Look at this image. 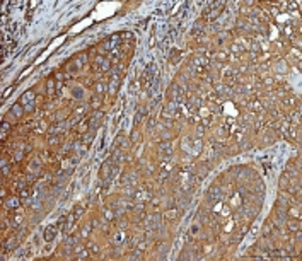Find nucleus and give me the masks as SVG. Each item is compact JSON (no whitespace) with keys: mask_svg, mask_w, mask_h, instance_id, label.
Instances as JSON below:
<instances>
[{"mask_svg":"<svg viewBox=\"0 0 302 261\" xmlns=\"http://www.w3.org/2000/svg\"><path fill=\"white\" fill-rule=\"evenodd\" d=\"M145 227L152 231V229H159L161 227V215L159 213H152L145 219Z\"/></svg>","mask_w":302,"mask_h":261,"instance_id":"1","label":"nucleus"},{"mask_svg":"<svg viewBox=\"0 0 302 261\" xmlns=\"http://www.w3.org/2000/svg\"><path fill=\"white\" fill-rule=\"evenodd\" d=\"M220 198H222V190L220 188H219V186H210L208 191H207V201L215 203V201H219Z\"/></svg>","mask_w":302,"mask_h":261,"instance_id":"2","label":"nucleus"},{"mask_svg":"<svg viewBox=\"0 0 302 261\" xmlns=\"http://www.w3.org/2000/svg\"><path fill=\"white\" fill-rule=\"evenodd\" d=\"M101 120H102V113H94L91 118H89V128L92 131H96L97 126L101 125Z\"/></svg>","mask_w":302,"mask_h":261,"instance_id":"3","label":"nucleus"},{"mask_svg":"<svg viewBox=\"0 0 302 261\" xmlns=\"http://www.w3.org/2000/svg\"><path fill=\"white\" fill-rule=\"evenodd\" d=\"M56 232H58V227H56V225H48V227L44 229V241L51 242L55 237H56Z\"/></svg>","mask_w":302,"mask_h":261,"instance_id":"4","label":"nucleus"},{"mask_svg":"<svg viewBox=\"0 0 302 261\" xmlns=\"http://www.w3.org/2000/svg\"><path fill=\"white\" fill-rule=\"evenodd\" d=\"M176 111H178V108H176V102H169V104L164 108L162 114H164V118H174V116H176Z\"/></svg>","mask_w":302,"mask_h":261,"instance_id":"5","label":"nucleus"},{"mask_svg":"<svg viewBox=\"0 0 302 261\" xmlns=\"http://www.w3.org/2000/svg\"><path fill=\"white\" fill-rule=\"evenodd\" d=\"M207 65H208V60L203 55H196L191 58V67H207Z\"/></svg>","mask_w":302,"mask_h":261,"instance_id":"6","label":"nucleus"},{"mask_svg":"<svg viewBox=\"0 0 302 261\" xmlns=\"http://www.w3.org/2000/svg\"><path fill=\"white\" fill-rule=\"evenodd\" d=\"M121 183H123L126 188H133V186L137 184V178H135V174H125V176L121 178Z\"/></svg>","mask_w":302,"mask_h":261,"instance_id":"7","label":"nucleus"},{"mask_svg":"<svg viewBox=\"0 0 302 261\" xmlns=\"http://www.w3.org/2000/svg\"><path fill=\"white\" fill-rule=\"evenodd\" d=\"M203 29H205V24H203V20H201V19H198L196 22H195V26H193L191 34L195 36V38H198L201 32H203Z\"/></svg>","mask_w":302,"mask_h":261,"instance_id":"8","label":"nucleus"},{"mask_svg":"<svg viewBox=\"0 0 302 261\" xmlns=\"http://www.w3.org/2000/svg\"><path fill=\"white\" fill-rule=\"evenodd\" d=\"M159 154H161V155H164V154L171 155L172 154V143L171 142H161V145H159Z\"/></svg>","mask_w":302,"mask_h":261,"instance_id":"9","label":"nucleus"},{"mask_svg":"<svg viewBox=\"0 0 302 261\" xmlns=\"http://www.w3.org/2000/svg\"><path fill=\"white\" fill-rule=\"evenodd\" d=\"M17 244H19V239H17V237H10V239H7V242L4 244V249H5V251H12L14 248H17Z\"/></svg>","mask_w":302,"mask_h":261,"instance_id":"10","label":"nucleus"},{"mask_svg":"<svg viewBox=\"0 0 302 261\" xmlns=\"http://www.w3.org/2000/svg\"><path fill=\"white\" fill-rule=\"evenodd\" d=\"M24 113H26V111H24V106H22V104H16V106L10 108V114H14L16 118H20Z\"/></svg>","mask_w":302,"mask_h":261,"instance_id":"11","label":"nucleus"},{"mask_svg":"<svg viewBox=\"0 0 302 261\" xmlns=\"http://www.w3.org/2000/svg\"><path fill=\"white\" fill-rule=\"evenodd\" d=\"M118 87H120V77H118V75H114V77L111 79V82H109V92H111V94H116Z\"/></svg>","mask_w":302,"mask_h":261,"instance_id":"12","label":"nucleus"},{"mask_svg":"<svg viewBox=\"0 0 302 261\" xmlns=\"http://www.w3.org/2000/svg\"><path fill=\"white\" fill-rule=\"evenodd\" d=\"M114 145H116V149H125V147L128 145V140H126L123 135H118V137L114 138Z\"/></svg>","mask_w":302,"mask_h":261,"instance_id":"13","label":"nucleus"},{"mask_svg":"<svg viewBox=\"0 0 302 261\" xmlns=\"http://www.w3.org/2000/svg\"><path fill=\"white\" fill-rule=\"evenodd\" d=\"M32 99H34V92H24L22 97H20V104L22 106L24 104H29V102H32Z\"/></svg>","mask_w":302,"mask_h":261,"instance_id":"14","label":"nucleus"},{"mask_svg":"<svg viewBox=\"0 0 302 261\" xmlns=\"http://www.w3.org/2000/svg\"><path fill=\"white\" fill-rule=\"evenodd\" d=\"M101 102H102V96H101V94H94V96L91 97V102H89V104H91L92 108H99Z\"/></svg>","mask_w":302,"mask_h":261,"instance_id":"15","label":"nucleus"},{"mask_svg":"<svg viewBox=\"0 0 302 261\" xmlns=\"http://www.w3.org/2000/svg\"><path fill=\"white\" fill-rule=\"evenodd\" d=\"M179 58H181V51H179V50H172L171 55H169V61H171V63H178Z\"/></svg>","mask_w":302,"mask_h":261,"instance_id":"16","label":"nucleus"},{"mask_svg":"<svg viewBox=\"0 0 302 261\" xmlns=\"http://www.w3.org/2000/svg\"><path fill=\"white\" fill-rule=\"evenodd\" d=\"M143 114H147V108H140V109L137 111V114H135V125H138V123L142 121Z\"/></svg>","mask_w":302,"mask_h":261,"instance_id":"17","label":"nucleus"},{"mask_svg":"<svg viewBox=\"0 0 302 261\" xmlns=\"http://www.w3.org/2000/svg\"><path fill=\"white\" fill-rule=\"evenodd\" d=\"M72 215H73V219H75V220H79V219H80V215H82V205H80V203L73 207V210H72Z\"/></svg>","mask_w":302,"mask_h":261,"instance_id":"18","label":"nucleus"},{"mask_svg":"<svg viewBox=\"0 0 302 261\" xmlns=\"http://www.w3.org/2000/svg\"><path fill=\"white\" fill-rule=\"evenodd\" d=\"M169 96H171V97H179V96H181V89L178 87V84H172V85H171V92H169Z\"/></svg>","mask_w":302,"mask_h":261,"instance_id":"19","label":"nucleus"},{"mask_svg":"<svg viewBox=\"0 0 302 261\" xmlns=\"http://www.w3.org/2000/svg\"><path fill=\"white\" fill-rule=\"evenodd\" d=\"M287 186H289V174L285 172V174H282V178H280V188L285 190Z\"/></svg>","mask_w":302,"mask_h":261,"instance_id":"20","label":"nucleus"},{"mask_svg":"<svg viewBox=\"0 0 302 261\" xmlns=\"http://www.w3.org/2000/svg\"><path fill=\"white\" fill-rule=\"evenodd\" d=\"M87 258H89V251L87 249H80L77 253V256H75V260H87Z\"/></svg>","mask_w":302,"mask_h":261,"instance_id":"21","label":"nucleus"},{"mask_svg":"<svg viewBox=\"0 0 302 261\" xmlns=\"http://www.w3.org/2000/svg\"><path fill=\"white\" fill-rule=\"evenodd\" d=\"M5 207H9V208H14V207H19V200H17V198H10L9 201H5Z\"/></svg>","mask_w":302,"mask_h":261,"instance_id":"22","label":"nucleus"},{"mask_svg":"<svg viewBox=\"0 0 302 261\" xmlns=\"http://www.w3.org/2000/svg\"><path fill=\"white\" fill-rule=\"evenodd\" d=\"M178 217V212L172 210V208H169V210L166 212V219H169V220H172V219H176Z\"/></svg>","mask_w":302,"mask_h":261,"instance_id":"23","label":"nucleus"},{"mask_svg":"<svg viewBox=\"0 0 302 261\" xmlns=\"http://www.w3.org/2000/svg\"><path fill=\"white\" fill-rule=\"evenodd\" d=\"M138 140H140V135H138V131L133 130V131H131V137H130V142H131V143H135V142H138Z\"/></svg>","mask_w":302,"mask_h":261,"instance_id":"24","label":"nucleus"},{"mask_svg":"<svg viewBox=\"0 0 302 261\" xmlns=\"http://www.w3.org/2000/svg\"><path fill=\"white\" fill-rule=\"evenodd\" d=\"M263 234H265L266 237H268V236L272 234V224H270V222H266V224H265V229H263Z\"/></svg>","mask_w":302,"mask_h":261,"instance_id":"25","label":"nucleus"},{"mask_svg":"<svg viewBox=\"0 0 302 261\" xmlns=\"http://www.w3.org/2000/svg\"><path fill=\"white\" fill-rule=\"evenodd\" d=\"M92 138H94V131L91 130L89 133H87V135H85V137H84V143H85V145H87V143H91Z\"/></svg>","mask_w":302,"mask_h":261,"instance_id":"26","label":"nucleus"},{"mask_svg":"<svg viewBox=\"0 0 302 261\" xmlns=\"http://www.w3.org/2000/svg\"><path fill=\"white\" fill-rule=\"evenodd\" d=\"M9 130H10V125L7 121H2V135H7Z\"/></svg>","mask_w":302,"mask_h":261,"instance_id":"27","label":"nucleus"},{"mask_svg":"<svg viewBox=\"0 0 302 261\" xmlns=\"http://www.w3.org/2000/svg\"><path fill=\"white\" fill-rule=\"evenodd\" d=\"M65 222H67V215H61L60 219H58V222H56V227H58V229H61V227L65 225Z\"/></svg>","mask_w":302,"mask_h":261,"instance_id":"28","label":"nucleus"},{"mask_svg":"<svg viewBox=\"0 0 302 261\" xmlns=\"http://www.w3.org/2000/svg\"><path fill=\"white\" fill-rule=\"evenodd\" d=\"M104 217H106V219H114V210H113V208H106V210H104Z\"/></svg>","mask_w":302,"mask_h":261,"instance_id":"29","label":"nucleus"},{"mask_svg":"<svg viewBox=\"0 0 302 261\" xmlns=\"http://www.w3.org/2000/svg\"><path fill=\"white\" fill-rule=\"evenodd\" d=\"M94 90H96V94H101V96H102V92H104V85H102V84H97V85H96V87H94Z\"/></svg>","mask_w":302,"mask_h":261,"instance_id":"30","label":"nucleus"},{"mask_svg":"<svg viewBox=\"0 0 302 261\" xmlns=\"http://www.w3.org/2000/svg\"><path fill=\"white\" fill-rule=\"evenodd\" d=\"M58 143H60L58 137H50V145H58Z\"/></svg>","mask_w":302,"mask_h":261,"instance_id":"31","label":"nucleus"},{"mask_svg":"<svg viewBox=\"0 0 302 261\" xmlns=\"http://www.w3.org/2000/svg\"><path fill=\"white\" fill-rule=\"evenodd\" d=\"M289 227H290V231H299V222H290Z\"/></svg>","mask_w":302,"mask_h":261,"instance_id":"32","label":"nucleus"},{"mask_svg":"<svg viewBox=\"0 0 302 261\" xmlns=\"http://www.w3.org/2000/svg\"><path fill=\"white\" fill-rule=\"evenodd\" d=\"M154 125H155V120H154V118H150V120H149V123H147V131H150L152 128H154Z\"/></svg>","mask_w":302,"mask_h":261,"instance_id":"33","label":"nucleus"},{"mask_svg":"<svg viewBox=\"0 0 302 261\" xmlns=\"http://www.w3.org/2000/svg\"><path fill=\"white\" fill-rule=\"evenodd\" d=\"M12 90H14V87H9V89L5 90V94L2 96V101H4V99H7V97H9L10 94H12Z\"/></svg>","mask_w":302,"mask_h":261,"instance_id":"34","label":"nucleus"},{"mask_svg":"<svg viewBox=\"0 0 302 261\" xmlns=\"http://www.w3.org/2000/svg\"><path fill=\"white\" fill-rule=\"evenodd\" d=\"M34 109V102H29V104H24V111L28 113V111H32Z\"/></svg>","mask_w":302,"mask_h":261,"instance_id":"35","label":"nucleus"},{"mask_svg":"<svg viewBox=\"0 0 302 261\" xmlns=\"http://www.w3.org/2000/svg\"><path fill=\"white\" fill-rule=\"evenodd\" d=\"M126 225H128V224H126V220H125V222H123V220L118 222V227H120V231H125V229H126Z\"/></svg>","mask_w":302,"mask_h":261,"instance_id":"36","label":"nucleus"},{"mask_svg":"<svg viewBox=\"0 0 302 261\" xmlns=\"http://www.w3.org/2000/svg\"><path fill=\"white\" fill-rule=\"evenodd\" d=\"M251 48H253V51H261V46H260V43H253Z\"/></svg>","mask_w":302,"mask_h":261,"instance_id":"37","label":"nucleus"},{"mask_svg":"<svg viewBox=\"0 0 302 261\" xmlns=\"http://www.w3.org/2000/svg\"><path fill=\"white\" fill-rule=\"evenodd\" d=\"M232 51L239 53V51H242V46H239V44H232Z\"/></svg>","mask_w":302,"mask_h":261,"instance_id":"38","label":"nucleus"},{"mask_svg":"<svg viewBox=\"0 0 302 261\" xmlns=\"http://www.w3.org/2000/svg\"><path fill=\"white\" fill-rule=\"evenodd\" d=\"M73 97H82V89H75V90H73Z\"/></svg>","mask_w":302,"mask_h":261,"instance_id":"39","label":"nucleus"},{"mask_svg":"<svg viewBox=\"0 0 302 261\" xmlns=\"http://www.w3.org/2000/svg\"><path fill=\"white\" fill-rule=\"evenodd\" d=\"M89 248H91V249H92L94 253H97V251H99V248H97V246H96L94 242H89Z\"/></svg>","mask_w":302,"mask_h":261,"instance_id":"40","label":"nucleus"},{"mask_svg":"<svg viewBox=\"0 0 302 261\" xmlns=\"http://www.w3.org/2000/svg\"><path fill=\"white\" fill-rule=\"evenodd\" d=\"M89 232H91V227H89V225H87V227H85V229H82V236H87V234H89Z\"/></svg>","mask_w":302,"mask_h":261,"instance_id":"41","label":"nucleus"},{"mask_svg":"<svg viewBox=\"0 0 302 261\" xmlns=\"http://www.w3.org/2000/svg\"><path fill=\"white\" fill-rule=\"evenodd\" d=\"M191 232H193V234H196V232H198V227H196V225H193V227H191Z\"/></svg>","mask_w":302,"mask_h":261,"instance_id":"42","label":"nucleus"},{"mask_svg":"<svg viewBox=\"0 0 302 261\" xmlns=\"http://www.w3.org/2000/svg\"><path fill=\"white\" fill-rule=\"evenodd\" d=\"M198 135H200V137L203 135V126H198Z\"/></svg>","mask_w":302,"mask_h":261,"instance_id":"43","label":"nucleus"}]
</instances>
